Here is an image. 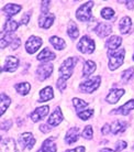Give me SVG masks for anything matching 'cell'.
<instances>
[{"mask_svg": "<svg viewBox=\"0 0 134 152\" xmlns=\"http://www.w3.org/2000/svg\"><path fill=\"white\" fill-rule=\"evenodd\" d=\"M29 19H30V15L25 13V15L22 17V19H21V23H22V24H28V22H29Z\"/></svg>", "mask_w": 134, "mask_h": 152, "instance_id": "41", "label": "cell"}, {"mask_svg": "<svg viewBox=\"0 0 134 152\" xmlns=\"http://www.w3.org/2000/svg\"><path fill=\"white\" fill-rule=\"evenodd\" d=\"M56 57V55H55V53H53L52 51H51L49 48H45L44 50H42V52L38 54V61L41 62H49V61H52V60H54Z\"/></svg>", "mask_w": 134, "mask_h": 152, "instance_id": "21", "label": "cell"}, {"mask_svg": "<svg viewBox=\"0 0 134 152\" xmlns=\"http://www.w3.org/2000/svg\"><path fill=\"white\" fill-rule=\"evenodd\" d=\"M132 109H134V99L129 100V102H127L124 105H122L121 107H119L118 109H115V110L113 111V114H120V115L125 116V115L129 114Z\"/></svg>", "mask_w": 134, "mask_h": 152, "instance_id": "22", "label": "cell"}, {"mask_svg": "<svg viewBox=\"0 0 134 152\" xmlns=\"http://www.w3.org/2000/svg\"><path fill=\"white\" fill-rule=\"evenodd\" d=\"M125 148H127V142H125V141L120 140V141H118V142L115 143V145H114V151H117V152L122 151L123 149H125Z\"/></svg>", "mask_w": 134, "mask_h": 152, "instance_id": "36", "label": "cell"}, {"mask_svg": "<svg viewBox=\"0 0 134 152\" xmlns=\"http://www.w3.org/2000/svg\"><path fill=\"white\" fill-rule=\"evenodd\" d=\"M77 48L80 51L81 53L84 54H90L95 51V42L93 40L89 38L88 35H85L79 40L78 44H77Z\"/></svg>", "mask_w": 134, "mask_h": 152, "instance_id": "5", "label": "cell"}, {"mask_svg": "<svg viewBox=\"0 0 134 152\" xmlns=\"http://www.w3.org/2000/svg\"><path fill=\"white\" fill-rule=\"evenodd\" d=\"M111 31H112L111 26L109 23H106V22L98 23L96 29H95V32H96V34L99 38H106V37H108V35L111 33Z\"/></svg>", "mask_w": 134, "mask_h": 152, "instance_id": "10", "label": "cell"}, {"mask_svg": "<svg viewBox=\"0 0 134 152\" xmlns=\"http://www.w3.org/2000/svg\"><path fill=\"white\" fill-rule=\"evenodd\" d=\"M40 129H41V131H43V132H50L51 131V128H49V126H46V125H41L40 126Z\"/></svg>", "mask_w": 134, "mask_h": 152, "instance_id": "42", "label": "cell"}, {"mask_svg": "<svg viewBox=\"0 0 134 152\" xmlns=\"http://www.w3.org/2000/svg\"><path fill=\"white\" fill-rule=\"evenodd\" d=\"M42 39L38 38V37H35V35H32L29 38V40L25 43V50L29 54H33L38 51L41 45H42Z\"/></svg>", "mask_w": 134, "mask_h": 152, "instance_id": "7", "label": "cell"}, {"mask_svg": "<svg viewBox=\"0 0 134 152\" xmlns=\"http://www.w3.org/2000/svg\"><path fill=\"white\" fill-rule=\"evenodd\" d=\"M92 114H93V110H92V109H87V110L78 113V117L80 118L81 120H87V119H89V118L91 117Z\"/></svg>", "mask_w": 134, "mask_h": 152, "instance_id": "34", "label": "cell"}, {"mask_svg": "<svg viewBox=\"0 0 134 152\" xmlns=\"http://www.w3.org/2000/svg\"><path fill=\"white\" fill-rule=\"evenodd\" d=\"M100 76H93V77H90L87 80H85L84 83L80 84L79 86V89H80L81 93H92L95 91L97 88L99 87L100 85Z\"/></svg>", "mask_w": 134, "mask_h": 152, "instance_id": "4", "label": "cell"}, {"mask_svg": "<svg viewBox=\"0 0 134 152\" xmlns=\"http://www.w3.org/2000/svg\"><path fill=\"white\" fill-rule=\"evenodd\" d=\"M133 149H134V147H133Z\"/></svg>", "mask_w": 134, "mask_h": 152, "instance_id": "46", "label": "cell"}, {"mask_svg": "<svg viewBox=\"0 0 134 152\" xmlns=\"http://www.w3.org/2000/svg\"><path fill=\"white\" fill-rule=\"evenodd\" d=\"M79 136H80V131L78 128L74 127V128H70V129L67 131L65 136V141L67 145H72L74 142H76L78 139H79Z\"/></svg>", "mask_w": 134, "mask_h": 152, "instance_id": "15", "label": "cell"}, {"mask_svg": "<svg viewBox=\"0 0 134 152\" xmlns=\"http://www.w3.org/2000/svg\"><path fill=\"white\" fill-rule=\"evenodd\" d=\"M79 29L77 27V24L74 21H70L68 23V29H67V33L70 38L73 39V40H76L78 37H79Z\"/></svg>", "mask_w": 134, "mask_h": 152, "instance_id": "26", "label": "cell"}, {"mask_svg": "<svg viewBox=\"0 0 134 152\" xmlns=\"http://www.w3.org/2000/svg\"><path fill=\"white\" fill-rule=\"evenodd\" d=\"M20 10H21V6L15 4H8L2 8V12H4L9 18H11L17 13H19Z\"/></svg>", "mask_w": 134, "mask_h": 152, "instance_id": "18", "label": "cell"}, {"mask_svg": "<svg viewBox=\"0 0 134 152\" xmlns=\"http://www.w3.org/2000/svg\"><path fill=\"white\" fill-rule=\"evenodd\" d=\"M19 66V58L15 56H8L6 58V63H4L2 71L4 72H14L17 71Z\"/></svg>", "mask_w": 134, "mask_h": 152, "instance_id": "11", "label": "cell"}, {"mask_svg": "<svg viewBox=\"0 0 134 152\" xmlns=\"http://www.w3.org/2000/svg\"><path fill=\"white\" fill-rule=\"evenodd\" d=\"M92 6H93L92 1L86 2L83 6H80L79 9L77 10V13H76L77 19L79 20V21H81V22H87V21H90V20H95L92 18V15H91Z\"/></svg>", "mask_w": 134, "mask_h": 152, "instance_id": "3", "label": "cell"}, {"mask_svg": "<svg viewBox=\"0 0 134 152\" xmlns=\"http://www.w3.org/2000/svg\"><path fill=\"white\" fill-rule=\"evenodd\" d=\"M65 152H85V147H77L75 149H72V150H67Z\"/></svg>", "mask_w": 134, "mask_h": 152, "instance_id": "39", "label": "cell"}, {"mask_svg": "<svg viewBox=\"0 0 134 152\" xmlns=\"http://www.w3.org/2000/svg\"><path fill=\"white\" fill-rule=\"evenodd\" d=\"M96 71V64L92 61H86L83 69V76H88Z\"/></svg>", "mask_w": 134, "mask_h": 152, "instance_id": "27", "label": "cell"}, {"mask_svg": "<svg viewBox=\"0 0 134 152\" xmlns=\"http://www.w3.org/2000/svg\"><path fill=\"white\" fill-rule=\"evenodd\" d=\"M119 27L122 34H127L132 28V20L130 17H123L119 23Z\"/></svg>", "mask_w": 134, "mask_h": 152, "instance_id": "20", "label": "cell"}, {"mask_svg": "<svg viewBox=\"0 0 134 152\" xmlns=\"http://www.w3.org/2000/svg\"><path fill=\"white\" fill-rule=\"evenodd\" d=\"M50 42H51V44H52L56 50H63V49H65V46H66L65 41H64L63 39L58 38V37H52Z\"/></svg>", "mask_w": 134, "mask_h": 152, "instance_id": "28", "label": "cell"}, {"mask_svg": "<svg viewBox=\"0 0 134 152\" xmlns=\"http://www.w3.org/2000/svg\"><path fill=\"white\" fill-rule=\"evenodd\" d=\"M10 98L8 97L6 94H1V100H0V105H1V113L0 114L4 115V113H6V110H7V108L9 107V105H10Z\"/></svg>", "mask_w": 134, "mask_h": 152, "instance_id": "30", "label": "cell"}, {"mask_svg": "<svg viewBox=\"0 0 134 152\" xmlns=\"http://www.w3.org/2000/svg\"><path fill=\"white\" fill-rule=\"evenodd\" d=\"M51 1H43L42 2V13H47L50 8Z\"/></svg>", "mask_w": 134, "mask_h": 152, "instance_id": "37", "label": "cell"}, {"mask_svg": "<svg viewBox=\"0 0 134 152\" xmlns=\"http://www.w3.org/2000/svg\"><path fill=\"white\" fill-rule=\"evenodd\" d=\"M99 152H114V150H112V149H109V148H106V149H102L101 151Z\"/></svg>", "mask_w": 134, "mask_h": 152, "instance_id": "44", "label": "cell"}, {"mask_svg": "<svg viewBox=\"0 0 134 152\" xmlns=\"http://www.w3.org/2000/svg\"><path fill=\"white\" fill-rule=\"evenodd\" d=\"M35 138L33 137V134L30 132H24L21 134L20 137V145H22L23 148H27V149H32L33 145H35Z\"/></svg>", "mask_w": 134, "mask_h": 152, "instance_id": "9", "label": "cell"}, {"mask_svg": "<svg viewBox=\"0 0 134 152\" xmlns=\"http://www.w3.org/2000/svg\"><path fill=\"white\" fill-rule=\"evenodd\" d=\"M63 121V114H62V110L59 107H57L55 110L53 111V114L50 116V119H49V124L53 127H56L58 126L61 122Z\"/></svg>", "mask_w": 134, "mask_h": 152, "instance_id": "16", "label": "cell"}, {"mask_svg": "<svg viewBox=\"0 0 134 152\" xmlns=\"http://www.w3.org/2000/svg\"><path fill=\"white\" fill-rule=\"evenodd\" d=\"M54 97V91L51 86H47L44 89L41 91L40 93V99L38 100V103H43V102H47Z\"/></svg>", "mask_w": 134, "mask_h": 152, "instance_id": "23", "label": "cell"}, {"mask_svg": "<svg viewBox=\"0 0 134 152\" xmlns=\"http://www.w3.org/2000/svg\"><path fill=\"white\" fill-rule=\"evenodd\" d=\"M83 137H84L85 139H91V138H92V128H91V126H87V127H85L84 132H83Z\"/></svg>", "mask_w": 134, "mask_h": 152, "instance_id": "35", "label": "cell"}, {"mask_svg": "<svg viewBox=\"0 0 134 152\" xmlns=\"http://www.w3.org/2000/svg\"><path fill=\"white\" fill-rule=\"evenodd\" d=\"M14 87L20 95H27L28 93L30 91L31 86L29 83H19V84H17Z\"/></svg>", "mask_w": 134, "mask_h": 152, "instance_id": "29", "label": "cell"}, {"mask_svg": "<svg viewBox=\"0 0 134 152\" xmlns=\"http://www.w3.org/2000/svg\"><path fill=\"white\" fill-rule=\"evenodd\" d=\"M49 109H50V107L49 106H43V107L38 108V109H35V110L31 114V119H32L34 122L40 121L41 119H43L46 115L49 114Z\"/></svg>", "mask_w": 134, "mask_h": 152, "instance_id": "14", "label": "cell"}, {"mask_svg": "<svg viewBox=\"0 0 134 152\" xmlns=\"http://www.w3.org/2000/svg\"><path fill=\"white\" fill-rule=\"evenodd\" d=\"M124 55H125V50L118 49V50H108V56H109V69L111 71L119 69L123 64L124 61Z\"/></svg>", "mask_w": 134, "mask_h": 152, "instance_id": "1", "label": "cell"}, {"mask_svg": "<svg viewBox=\"0 0 134 152\" xmlns=\"http://www.w3.org/2000/svg\"><path fill=\"white\" fill-rule=\"evenodd\" d=\"M78 62V58L77 57H69L66 61L63 62V64L61 65L59 67V73H61V77L63 80H67L68 78H70V76L73 74L74 67L76 63Z\"/></svg>", "mask_w": 134, "mask_h": 152, "instance_id": "2", "label": "cell"}, {"mask_svg": "<svg viewBox=\"0 0 134 152\" xmlns=\"http://www.w3.org/2000/svg\"><path fill=\"white\" fill-rule=\"evenodd\" d=\"M121 43H122V39L118 37V35H113L107 41L106 46L108 48V50L113 51V50H118V48L121 45Z\"/></svg>", "mask_w": 134, "mask_h": 152, "instance_id": "24", "label": "cell"}, {"mask_svg": "<svg viewBox=\"0 0 134 152\" xmlns=\"http://www.w3.org/2000/svg\"><path fill=\"white\" fill-rule=\"evenodd\" d=\"M102 134H108L109 132H111V130H110V125H108V124H106V125L104 126V128H102Z\"/></svg>", "mask_w": 134, "mask_h": 152, "instance_id": "38", "label": "cell"}, {"mask_svg": "<svg viewBox=\"0 0 134 152\" xmlns=\"http://www.w3.org/2000/svg\"><path fill=\"white\" fill-rule=\"evenodd\" d=\"M101 17L106 20H110L114 18V11L112 10L111 8H104L101 11Z\"/></svg>", "mask_w": 134, "mask_h": 152, "instance_id": "31", "label": "cell"}, {"mask_svg": "<svg viewBox=\"0 0 134 152\" xmlns=\"http://www.w3.org/2000/svg\"><path fill=\"white\" fill-rule=\"evenodd\" d=\"M53 71H54L53 64L44 63V64L38 65V69H36V77L40 80H44L50 77L51 74L53 73Z\"/></svg>", "mask_w": 134, "mask_h": 152, "instance_id": "6", "label": "cell"}, {"mask_svg": "<svg viewBox=\"0 0 134 152\" xmlns=\"http://www.w3.org/2000/svg\"><path fill=\"white\" fill-rule=\"evenodd\" d=\"M54 138H49L42 143L38 152H56V145L53 142Z\"/></svg>", "mask_w": 134, "mask_h": 152, "instance_id": "19", "label": "cell"}, {"mask_svg": "<svg viewBox=\"0 0 134 152\" xmlns=\"http://www.w3.org/2000/svg\"><path fill=\"white\" fill-rule=\"evenodd\" d=\"M125 4H127V7L129 8V9H133V8H134V2H133V1H125Z\"/></svg>", "mask_w": 134, "mask_h": 152, "instance_id": "43", "label": "cell"}, {"mask_svg": "<svg viewBox=\"0 0 134 152\" xmlns=\"http://www.w3.org/2000/svg\"><path fill=\"white\" fill-rule=\"evenodd\" d=\"M127 128V124L123 121H120V120H115L110 125V130H111V133L113 134H118L120 132H123Z\"/></svg>", "mask_w": 134, "mask_h": 152, "instance_id": "25", "label": "cell"}, {"mask_svg": "<svg viewBox=\"0 0 134 152\" xmlns=\"http://www.w3.org/2000/svg\"><path fill=\"white\" fill-rule=\"evenodd\" d=\"M73 104H74V107L76 108L77 110H80L81 108H85V107L88 106L87 102H84L83 99H79V98H74Z\"/></svg>", "mask_w": 134, "mask_h": 152, "instance_id": "32", "label": "cell"}, {"mask_svg": "<svg viewBox=\"0 0 134 152\" xmlns=\"http://www.w3.org/2000/svg\"><path fill=\"white\" fill-rule=\"evenodd\" d=\"M124 89H119V88H114V89H112V91H110V93H109V95L107 96V98H106V100H107L109 104H115L118 103L120 100V98L122 97L123 95H124Z\"/></svg>", "mask_w": 134, "mask_h": 152, "instance_id": "13", "label": "cell"}, {"mask_svg": "<svg viewBox=\"0 0 134 152\" xmlns=\"http://www.w3.org/2000/svg\"><path fill=\"white\" fill-rule=\"evenodd\" d=\"M54 19H55V15L51 12H47V13H42L40 19H38V26L43 29H49V28L52 27V24L54 22Z\"/></svg>", "mask_w": 134, "mask_h": 152, "instance_id": "8", "label": "cell"}, {"mask_svg": "<svg viewBox=\"0 0 134 152\" xmlns=\"http://www.w3.org/2000/svg\"><path fill=\"white\" fill-rule=\"evenodd\" d=\"M1 152H18L15 141L12 138L2 139V141H1Z\"/></svg>", "mask_w": 134, "mask_h": 152, "instance_id": "12", "label": "cell"}, {"mask_svg": "<svg viewBox=\"0 0 134 152\" xmlns=\"http://www.w3.org/2000/svg\"><path fill=\"white\" fill-rule=\"evenodd\" d=\"M133 76H134V69L133 67H130V69H125V71L122 73V80L123 82H127V80H131Z\"/></svg>", "mask_w": 134, "mask_h": 152, "instance_id": "33", "label": "cell"}, {"mask_svg": "<svg viewBox=\"0 0 134 152\" xmlns=\"http://www.w3.org/2000/svg\"><path fill=\"white\" fill-rule=\"evenodd\" d=\"M20 23L18 21H15V20H12V19H9L4 22V31H2V33H6V34H11V32H14L17 31V29L19 28Z\"/></svg>", "mask_w": 134, "mask_h": 152, "instance_id": "17", "label": "cell"}, {"mask_svg": "<svg viewBox=\"0 0 134 152\" xmlns=\"http://www.w3.org/2000/svg\"><path fill=\"white\" fill-rule=\"evenodd\" d=\"M11 127V121L10 120H7L6 122H2V125H1V128L4 130L8 129V128H10Z\"/></svg>", "mask_w": 134, "mask_h": 152, "instance_id": "40", "label": "cell"}, {"mask_svg": "<svg viewBox=\"0 0 134 152\" xmlns=\"http://www.w3.org/2000/svg\"><path fill=\"white\" fill-rule=\"evenodd\" d=\"M133 61H134V55H133Z\"/></svg>", "mask_w": 134, "mask_h": 152, "instance_id": "45", "label": "cell"}]
</instances>
